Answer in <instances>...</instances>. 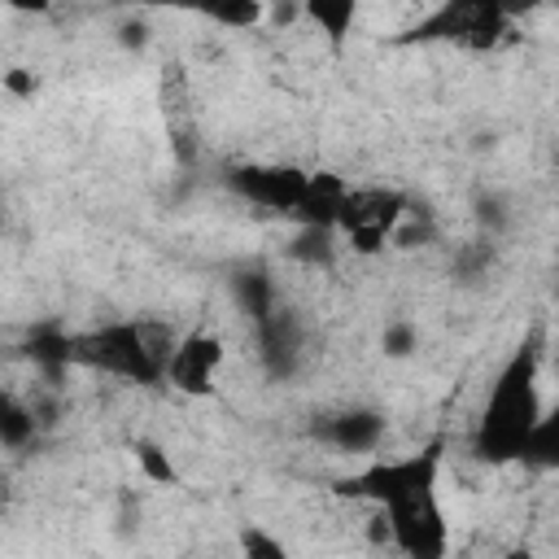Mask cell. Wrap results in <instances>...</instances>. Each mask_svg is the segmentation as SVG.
Masks as SVG:
<instances>
[{
    "label": "cell",
    "instance_id": "cell-14",
    "mask_svg": "<svg viewBox=\"0 0 559 559\" xmlns=\"http://www.w3.org/2000/svg\"><path fill=\"white\" fill-rule=\"evenodd\" d=\"M39 415H35V406H26L17 393H9V389H0V445L4 450H26L35 437H39Z\"/></svg>",
    "mask_w": 559,
    "mask_h": 559
},
{
    "label": "cell",
    "instance_id": "cell-15",
    "mask_svg": "<svg viewBox=\"0 0 559 559\" xmlns=\"http://www.w3.org/2000/svg\"><path fill=\"white\" fill-rule=\"evenodd\" d=\"M520 463H528V467H555V463H559V415L546 411V415L537 419V428H533L528 441H524Z\"/></svg>",
    "mask_w": 559,
    "mask_h": 559
},
{
    "label": "cell",
    "instance_id": "cell-23",
    "mask_svg": "<svg viewBox=\"0 0 559 559\" xmlns=\"http://www.w3.org/2000/svg\"><path fill=\"white\" fill-rule=\"evenodd\" d=\"M0 231H4V192H0Z\"/></svg>",
    "mask_w": 559,
    "mask_h": 559
},
{
    "label": "cell",
    "instance_id": "cell-11",
    "mask_svg": "<svg viewBox=\"0 0 559 559\" xmlns=\"http://www.w3.org/2000/svg\"><path fill=\"white\" fill-rule=\"evenodd\" d=\"M118 4H135V9H175V13H192L205 17L223 31H253L262 22V0H118Z\"/></svg>",
    "mask_w": 559,
    "mask_h": 559
},
{
    "label": "cell",
    "instance_id": "cell-9",
    "mask_svg": "<svg viewBox=\"0 0 559 559\" xmlns=\"http://www.w3.org/2000/svg\"><path fill=\"white\" fill-rule=\"evenodd\" d=\"M157 105H162V122H166L175 157L179 162H197V109H192V87H188L183 66H162Z\"/></svg>",
    "mask_w": 559,
    "mask_h": 559
},
{
    "label": "cell",
    "instance_id": "cell-8",
    "mask_svg": "<svg viewBox=\"0 0 559 559\" xmlns=\"http://www.w3.org/2000/svg\"><path fill=\"white\" fill-rule=\"evenodd\" d=\"M227 362V345L214 328H192V332H179L175 336V349L166 358V376L162 384H170L175 393L183 397H210L214 393V380Z\"/></svg>",
    "mask_w": 559,
    "mask_h": 559
},
{
    "label": "cell",
    "instance_id": "cell-3",
    "mask_svg": "<svg viewBox=\"0 0 559 559\" xmlns=\"http://www.w3.org/2000/svg\"><path fill=\"white\" fill-rule=\"evenodd\" d=\"M511 17L498 0H437L411 26L389 35V48H459V52H493L511 35Z\"/></svg>",
    "mask_w": 559,
    "mask_h": 559
},
{
    "label": "cell",
    "instance_id": "cell-19",
    "mask_svg": "<svg viewBox=\"0 0 559 559\" xmlns=\"http://www.w3.org/2000/svg\"><path fill=\"white\" fill-rule=\"evenodd\" d=\"M240 550H245V555L284 559V542H275V537H266V533H258V528H245V533H240Z\"/></svg>",
    "mask_w": 559,
    "mask_h": 559
},
{
    "label": "cell",
    "instance_id": "cell-13",
    "mask_svg": "<svg viewBox=\"0 0 559 559\" xmlns=\"http://www.w3.org/2000/svg\"><path fill=\"white\" fill-rule=\"evenodd\" d=\"M297 9L323 31L332 48H345V39L358 26V0H297Z\"/></svg>",
    "mask_w": 559,
    "mask_h": 559
},
{
    "label": "cell",
    "instance_id": "cell-1",
    "mask_svg": "<svg viewBox=\"0 0 559 559\" xmlns=\"http://www.w3.org/2000/svg\"><path fill=\"white\" fill-rule=\"evenodd\" d=\"M542 354H546V341H542V328H533L515 345V354L502 362V371L493 376L489 397L480 406V419L472 428V454L480 463H489V467L520 463L528 432L546 415V402H542Z\"/></svg>",
    "mask_w": 559,
    "mask_h": 559
},
{
    "label": "cell",
    "instance_id": "cell-16",
    "mask_svg": "<svg viewBox=\"0 0 559 559\" xmlns=\"http://www.w3.org/2000/svg\"><path fill=\"white\" fill-rule=\"evenodd\" d=\"M131 454H135L140 472H144L153 485H179V467H175V459L166 454V445H162L157 437H135V441H131Z\"/></svg>",
    "mask_w": 559,
    "mask_h": 559
},
{
    "label": "cell",
    "instance_id": "cell-4",
    "mask_svg": "<svg viewBox=\"0 0 559 559\" xmlns=\"http://www.w3.org/2000/svg\"><path fill=\"white\" fill-rule=\"evenodd\" d=\"M441 463H445V441H428L424 450L402 454V459H384V454H380V459H371L367 467H358L354 476L336 480V493H345V498H367L371 507H389V502H397V498L437 489Z\"/></svg>",
    "mask_w": 559,
    "mask_h": 559
},
{
    "label": "cell",
    "instance_id": "cell-17",
    "mask_svg": "<svg viewBox=\"0 0 559 559\" xmlns=\"http://www.w3.org/2000/svg\"><path fill=\"white\" fill-rule=\"evenodd\" d=\"M332 236L336 231H328V227H301L293 258H301V262H328L332 258Z\"/></svg>",
    "mask_w": 559,
    "mask_h": 559
},
{
    "label": "cell",
    "instance_id": "cell-21",
    "mask_svg": "<svg viewBox=\"0 0 559 559\" xmlns=\"http://www.w3.org/2000/svg\"><path fill=\"white\" fill-rule=\"evenodd\" d=\"M498 9H502L511 22H520V17H528L533 9H542V0H498Z\"/></svg>",
    "mask_w": 559,
    "mask_h": 559
},
{
    "label": "cell",
    "instance_id": "cell-6",
    "mask_svg": "<svg viewBox=\"0 0 559 559\" xmlns=\"http://www.w3.org/2000/svg\"><path fill=\"white\" fill-rule=\"evenodd\" d=\"M376 511L384 515V533H389L393 550H402L411 559H441L450 550V524H445L437 489L397 498V502L376 507Z\"/></svg>",
    "mask_w": 559,
    "mask_h": 559
},
{
    "label": "cell",
    "instance_id": "cell-12",
    "mask_svg": "<svg viewBox=\"0 0 559 559\" xmlns=\"http://www.w3.org/2000/svg\"><path fill=\"white\" fill-rule=\"evenodd\" d=\"M345 179L341 175H332V170H314L310 179H306V192H301V201H297V210H293V223L297 227H336V210H341V197H345Z\"/></svg>",
    "mask_w": 559,
    "mask_h": 559
},
{
    "label": "cell",
    "instance_id": "cell-18",
    "mask_svg": "<svg viewBox=\"0 0 559 559\" xmlns=\"http://www.w3.org/2000/svg\"><path fill=\"white\" fill-rule=\"evenodd\" d=\"M380 345H384L389 358H406L415 349V323H389L384 336H380Z\"/></svg>",
    "mask_w": 559,
    "mask_h": 559
},
{
    "label": "cell",
    "instance_id": "cell-10",
    "mask_svg": "<svg viewBox=\"0 0 559 559\" xmlns=\"http://www.w3.org/2000/svg\"><path fill=\"white\" fill-rule=\"evenodd\" d=\"M384 432H389V419L371 406H345L314 428V437L323 445H332L336 454H376Z\"/></svg>",
    "mask_w": 559,
    "mask_h": 559
},
{
    "label": "cell",
    "instance_id": "cell-2",
    "mask_svg": "<svg viewBox=\"0 0 559 559\" xmlns=\"http://www.w3.org/2000/svg\"><path fill=\"white\" fill-rule=\"evenodd\" d=\"M170 349H175V328H166L162 319H114L66 336L70 367H87L96 376L131 380L144 389L162 384Z\"/></svg>",
    "mask_w": 559,
    "mask_h": 559
},
{
    "label": "cell",
    "instance_id": "cell-22",
    "mask_svg": "<svg viewBox=\"0 0 559 559\" xmlns=\"http://www.w3.org/2000/svg\"><path fill=\"white\" fill-rule=\"evenodd\" d=\"M0 4L13 9V13H31V17H35V13H48L57 0H0Z\"/></svg>",
    "mask_w": 559,
    "mask_h": 559
},
{
    "label": "cell",
    "instance_id": "cell-5",
    "mask_svg": "<svg viewBox=\"0 0 559 559\" xmlns=\"http://www.w3.org/2000/svg\"><path fill=\"white\" fill-rule=\"evenodd\" d=\"M411 210V197L402 188H384V183H367V188H345L341 210H336V240L358 253V258H376L384 253V245H393V231L402 223V214Z\"/></svg>",
    "mask_w": 559,
    "mask_h": 559
},
{
    "label": "cell",
    "instance_id": "cell-20",
    "mask_svg": "<svg viewBox=\"0 0 559 559\" xmlns=\"http://www.w3.org/2000/svg\"><path fill=\"white\" fill-rule=\"evenodd\" d=\"M4 87H9V92H17V96H35V87H39V83H35L26 70H9V74H4Z\"/></svg>",
    "mask_w": 559,
    "mask_h": 559
},
{
    "label": "cell",
    "instance_id": "cell-7",
    "mask_svg": "<svg viewBox=\"0 0 559 559\" xmlns=\"http://www.w3.org/2000/svg\"><path fill=\"white\" fill-rule=\"evenodd\" d=\"M306 179H310V170H301L293 162H236V166H223V183L240 201H249V205H258L266 214H284V218H293V210H297V201L306 192Z\"/></svg>",
    "mask_w": 559,
    "mask_h": 559
}]
</instances>
